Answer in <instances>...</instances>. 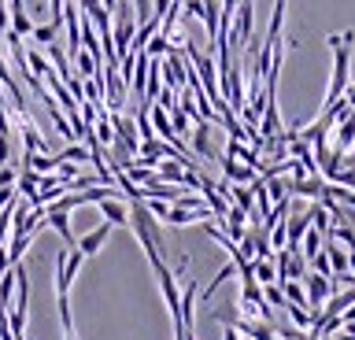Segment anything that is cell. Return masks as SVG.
I'll list each match as a JSON object with an SVG mask.
<instances>
[{"label":"cell","instance_id":"6da1fadb","mask_svg":"<svg viewBox=\"0 0 355 340\" xmlns=\"http://www.w3.org/2000/svg\"><path fill=\"white\" fill-rule=\"evenodd\" d=\"M352 41H355V30H344V34H329L326 45L333 48V78H329V93H326V107L337 104L344 89H348V67H352Z\"/></svg>","mask_w":355,"mask_h":340},{"label":"cell","instance_id":"7a4b0ae2","mask_svg":"<svg viewBox=\"0 0 355 340\" xmlns=\"http://www.w3.org/2000/svg\"><path fill=\"white\" fill-rule=\"evenodd\" d=\"M115 26H111V45H115V56L122 60L130 52V41L137 34V15H133L130 4H115Z\"/></svg>","mask_w":355,"mask_h":340},{"label":"cell","instance_id":"3957f363","mask_svg":"<svg viewBox=\"0 0 355 340\" xmlns=\"http://www.w3.org/2000/svg\"><path fill=\"white\" fill-rule=\"evenodd\" d=\"M82 262H85V256L78 248L60 251V256H55V296H71V281L78 278Z\"/></svg>","mask_w":355,"mask_h":340},{"label":"cell","instance_id":"277c9868","mask_svg":"<svg viewBox=\"0 0 355 340\" xmlns=\"http://www.w3.org/2000/svg\"><path fill=\"white\" fill-rule=\"evenodd\" d=\"M304 292H307V307L311 311H322V303L333 296V281L329 278H322V274H304Z\"/></svg>","mask_w":355,"mask_h":340},{"label":"cell","instance_id":"5b68a950","mask_svg":"<svg viewBox=\"0 0 355 340\" xmlns=\"http://www.w3.org/2000/svg\"><path fill=\"white\" fill-rule=\"evenodd\" d=\"M155 278H159V289L166 296V307L174 314V325H178V311H182V296H178V281H174V270H166V262H155Z\"/></svg>","mask_w":355,"mask_h":340},{"label":"cell","instance_id":"8992f818","mask_svg":"<svg viewBox=\"0 0 355 340\" xmlns=\"http://www.w3.org/2000/svg\"><path fill=\"white\" fill-rule=\"evenodd\" d=\"M274 259H277V281H304L307 267L300 251H277Z\"/></svg>","mask_w":355,"mask_h":340},{"label":"cell","instance_id":"52a82bcc","mask_svg":"<svg viewBox=\"0 0 355 340\" xmlns=\"http://www.w3.org/2000/svg\"><path fill=\"white\" fill-rule=\"evenodd\" d=\"M96 207H100V215H104L107 226H126V222H130V207L122 204V193L104 196V200H100Z\"/></svg>","mask_w":355,"mask_h":340},{"label":"cell","instance_id":"ba28073f","mask_svg":"<svg viewBox=\"0 0 355 340\" xmlns=\"http://www.w3.org/2000/svg\"><path fill=\"white\" fill-rule=\"evenodd\" d=\"M185 71H189V60L178 56V48L166 52V63H163V74H166V89L178 93L185 85Z\"/></svg>","mask_w":355,"mask_h":340},{"label":"cell","instance_id":"9c48e42d","mask_svg":"<svg viewBox=\"0 0 355 340\" xmlns=\"http://www.w3.org/2000/svg\"><path fill=\"white\" fill-rule=\"evenodd\" d=\"M111 129H115V141H122L133 156H137V148H141V137H137V123L133 118H126V115H115L111 118Z\"/></svg>","mask_w":355,"mask_h":340},{"label":"cell","instance_id":"30bf717a","mask_svg":"<svg viewBox=\"0 0 355 340\" xmlns=\"http://www.w3.org/2000/svg\"><path fill=\"white\" fill-rule=\"evenodd\" d=\"M19 123H22V145H26V152H41V156H52V152H49V141L37 134V126L30 123V115H22Z\"/></svg>","mask_w":355,"mask_h":340},{"label":"cell","instance_id":"8fae6325","mask_svg":"<svg viewBox=\"0 0 355 340\" xmlns=\"http://www.w3.org/2000/svg\"><path fill=\"white\" fill-rule=\"evenodd\" d=\"M107 233H111V226L107 222H100L93 233H85V237H78V251L82 256H96L100 248H104V240H107Z\"/></svg>","mask_w":355,"mask_h":340},{"label":"cell","instance_id":"7c38bea8","mask_svg":"<svg viewBox=\"0 0 355 340\" xmlns=\"http://www.w3.org/2000/svg\"><path fill=\"white\" fill-rule=\"evenodd\" d=\"M44 222H49L71 248H78V237H74V229H71V218H67L63 211H49V207H44Z\"/></svg>","mask_w":355,"mask_h":340},{"label":"cell","instance_id":"4fadbf2b","mask_svg":"<svg viewBox=\"0 0 355 340\" xmlns=\"http://www.w3.org/2000/svg\"><path fill=\"white\" fill-rule=\"evenodd\" d=\"M222 170H226V181H237V185H252L255 181V170L244 167V163H237V159H230V156H222Z\"/></svg>","mask_w":355,"mask_h":340},{"label":"cell","instance_id":"5bb4252c","mask_svg":"<svg viewBox=\"0 0 355 340\" xmlns=\"http://www.w3.org/2000/svg\"><path fill=\"white\" fill-rule=\"evenodd\" d=\"M218 19H222V4H218V0H204V19H200V23L207 26L211 48H215V41H218Z\"/></svg>","mask_w":355,"mask_h":340},{"label":"cell","instance_id":"9a60e30c","mask_svg":"<svg viewBox=\"0 0 355 340\" xmlns=\"http://www.w3.org/2000/svg\"><path fill=\"white\" fill-rule=\"evenodd\" d=\"M355 145V111H348L337 123V152H352Z\"/></svg>","mask_w":355,"mask_h":340},{"label":"cell","instance_id":"2e32d148","mask_svg":"<svg viewBox=\"0 0 355 340\" xmlns=\"http://www.w3.org/2000/svg\"><path fill=\"white\" fill-rule=\"evenodd\" d=\"M211 123H204V118H196V134H193V148H196V156H204L211 159L215 156V148H211Z\"/></svg>","mask_w":355,"mask_h":340},{"label":"cell","instance_id":"e0dca14e","mask_svg":"<svg viewBox=\"0 0 355 340\" xmlns=\"http://www.w3.org/2000/svg\"><path fill=\"white\" fill-rule=\"evenodd\" d=\"M322 189H326V181H322V174H315V178L288 181V193H296V196H322Z\"/></svg>","mask_w":355,"mask_h":340},{"label":"cell","instance_id":"ac0fdd59","mask_svg":"<svg viewBox=\"0 0 355 340\" xmlns=\"http://www.w3.org/2000/svg\"><path fill=\"white\" fill-rule=\"evenodd\" d=\"M252 274H255V285H274L277 281L274 259H252Z\"/></svg>","mask_w":355,"mask_h":340},{"label":"cell","instance_id":"d6986e66","mask_svg":"<svg viewBox=\"0 0 355 340\" xmlns=\"http://www.w3.org/2000/svg\"><path fill=\"white\" fill-rule=\"evenodd\" d=\"M71 63H74V67H78V78H82V82H85V78H96V74H100V63H96L93 56H89L85 48L78 52V56H74Z\"/></svg>","mask_w":355,"mask_h":340},{"label":"cell","instance_id":"ffe728a7","mask_svg":"<svg viewBox=\"0 0 355 340\" xmlns=\"http://www.w3.org/2000/svg\"><path fill=\"white\" fill-rule=\"evenodd\" d=\"M277 285H282V292H285V303L307 307V292H304V285H300V281H277Z\"/></svg>","mask_w":355,"mask_h":340},{"label":"cell","instance_id":"44dd1931","mask_svg":"<svg viewBox=\"0 0 355 340\" xmlns=\"http://www.w3.org/2000/svg\"><path fill=\"white\" fill-rule=\"evenodd\" d=\"M322 240H326V237H322L318 229H307V233H304V240H300V256H304V259L318 256V251H322Z\"/></svg>","mask_w":355,"mask_h":340},{"label":"cell","instance_id":"7402d4cb","mask_svg":"<svg viewBox=\"0 0 355 340\" xmlns=\"http://www.w3.org/2000/svg\"><path fill=\"white\" fill-rule=\"evenodd\" d=\"M26 67H30L33 78H44V74L52 71L49 60H44V52H37V48H26Z\"/></svg>","mask_w":355,"mask_h":340},{"label":"cell","instance_id":"603a6c76","mask_svg":"<svg viewBox=\"0 0 355 340\" xmlns=\"http://www.w3.org/2000/svg\"><path fill=\"white\" fill-rule=\"evenodd\" d=\"M307 215H311V226H315L322 237H329V229H333V218L326 215V207H322V204H315V207H311Z\"/></svg>","mask_w":355,"mask_h":340},{"label":"cell","instance_id":"cb8c5ba5","mask_svg":"<svg viewBox=\"0 0 355 340\" xmlns=\"http://www.w3.org/2000/svg\"><path fill=\"white\" fill-rule=\"evenodd\" d=\"M33 237H37V233H26V237H11V244L4 248V251H8V259H11V267H15V262L22 259V251H26V248L33 244Z\"/></svg>","mask_w":355,"mask_h":340},{"label":"cell","instance_id":"d4e9b609","mask_svg":"<svg viewBox=\"0 0 355 340\" xmlns=\"http://www.w3.org/2000/svg\"><path fill=\"white\" fill-rule=\"evenodd\" d=\"M263 300H266V307L270 311H285V292H282V285H263Z\"/></svg>","mask_w":355,"mask_h":340},{"label":"cell","instance_id":"484cf974","mask_svg":"<svg viewBox=\"0 0 355 340\" xmlns=\"http://www.w3.org/2000/svg\"><path fill=\"white\" fill-rule=\"evenodd\" d=\"M166 52H171V37H163V34H155L148 45H144V56L148 60H163Z\"/></svg>","mask_w":355,"mask_h":340},{"label":"cell","instance_id":"4316f807","mask_svg":"<svg viewBox=\"0 0 355 340\" xmlns=\"http://www.w3.org/2000/svg\"><path fill=\"white\" fill-rule=\"evenodd\" d=\"M285 314L293 318V325L300 329V333H304V329H311V318H315L307 307H293V303H285Z\"/></svg>","mask_w":355,"mask_h":340},{"label":"cell","instance_id":"83f0119b","mask_svg":"<svg viewBox=\"0 0 355 340\" xmlns=\"http://www.w3.org/2000/svg\"><path fill=\"white\" fill-rule=\"evenodd\" d=\"M82 159H89V148L85 145H71V148H63L60 156H55V167H60V163H82Z\"/></svg>","mask_w":355,"mask_h":340},{"label":"cell","instance_id":"f1b7e54d","mask_svg":"<svg viewBox=\"0 0 355 340\" xmlns=\"http://www.w3.org/2000/svg\"><path fill=\"white\" fill-rule=\"evenodd\" d=\"M55 34H60V30H52V23H49V26H33V34H30V37L37 41V45H44V48H49L52 41H55Z\"/></svg>","mask_w":355,"mask_h":340},{"label":"cell","instance_id":"f546056e","mask_svg":"<svg viewBox=\"0 0 355 340\" xmlns=\"http://www.w3.org/2000/svg\"><path fill=\"white\" fill-rule=\"evenodd\" d=\"M266 233H270V248H277V251H285V244H288V237H285V226L277 222V226H270L266 229Z\"/></svg>","mask_w":355,"mask_h":340},{"label":"cell","instance_id":"4dcf8cb0","mask_svg":"<svg viewBox=\"0 0 355 340\" xmlns=\"http://www.w3.org/2000/svg\"><path fill=\"white\" fill-rule=\"evenodd\" d=\"M311 267H315V274H322V278H329V281H333V270H329V259H326V251H318V256H311Z\"/></svg>","mask_w":355,"mask_h":340},{"label":"cell","instance_id":"1f68e13d","mask_svg":"<svg viewBox=\"0 0 355 340\" xmlns=\"http://www.w3.org/2000/svg\"><path fill=\"white\" fill-rule=\"evenodd\" d=\"M189 19H204V0H182Z\"/></svg>","mask_w":355,"mask_h":340},{"label":"cell","instance_id":"d6a6232c","mask_svg":"<svg viewBox=\"0 0 355 340\" xmlns=\"http://www.w3.org/2000/svg\"><path fill=\"white\" fill-rule=\"evenodd\" d=\"M19 200V193H15V185H8V189H0V211H4V207H11Z\"/></svg>","mask_w":355,"mask_h":340},{"label":"cell","instance_id":"836d02e7","mask_svg":"<svg viewBox=\"0 0 355 340\" xmlns=\"http://www.w3.org/2000/svg\"><path fill=\"white\" fill-rule=\"evenodd\" d=\"M8 159H11V137L0 134V167H8Z\"/></svg>","mask_w":355,"mask_h":340},{"label":"cell","instance_id":"e575fe53","mask_svg":"<svg viewBox=\"0 0 355 340\" xmlns=\"http://www.w3.org/2000/svg\"><path fill=\"white\" fill-rule=\"evenodd\" d=\"M222 340H241V333L233 325H226V333H222Z\"/></svg>","mask_w":355,"mask_h":340},{"label":"cell","instance_id":"d590c367","mask_svg":"<svg viewBox=\"0 0 355 340\" xmlns=\"http://www.w3.org/2000/svg\"><path fill=\"white\" fill-rule=\"evenodd\" d=\"M340 322H355V303H352V307H348V311H344V314H340Z\"/></svg>","mask_w":355,"mask_h":340},{"label":"cell","instance_id":"8d00e7d4","mask_svg":"<svg viewBox=\"0 0 355 340\" xmlns=\"http://www.w3.org/2000/svg\"><path fill=\"white\" fill-rule=\"evenodd\" d=\"M174 4H182V0H174Z\"/></svg>","mask_w":355,"mask_h":340},{"label":"cell","instance_id":"74e56055","mask_svg":"<svg viewBox=\"0 0 355 340\" xmlns=\"http://www.w3.org/2000/svg\"><path fill=\"white\" fill-rule=\"evenodd\" d=\"M241 340H248V337H241Z\"/></svg>","mask_w":355,"mask_h":340}]
</instances>
